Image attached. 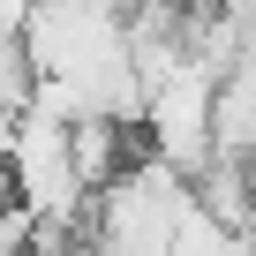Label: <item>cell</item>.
I'll return each mask as SVG.
<instances>
[{"label":"cell","instance_id":"cell-1","mask_svg":"<svg viewBox=\"0 0 256 256\" xmlns=\"http://www.w3.org/2000/svg\"><path fill=\"white\" fill-rule=\"evenodd\" d=\"M60 128H68V158H76L83 188H106V181L128 166V136H120L113 113H76V120H60Z\"/></svg>","mask_w":256,"mask_h":256}]
</instances>
